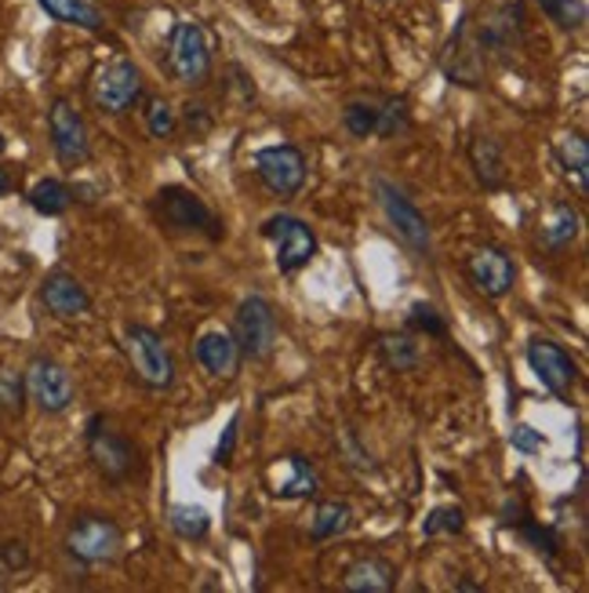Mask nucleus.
I'll list each match as a JSON object with an SVG mask.
<instances>
[{
    "label": "nucleus",
    "mask_w": 589,
    "mask_h": 593,
    "mask_svg": "<svg viewBox=\"0 0 589 593\" xmlns=\"http://www.w3.org/2000/svg\"><path fill=\"white\" fill-rule=\"evenodd\" d=\"M379 358L390 372H415L419 367V342L408 336V331H390V336L379 339Z\"/></svg>",
    "instance_id": "25"
},
{
    "label": "nucleus",
    "mask_w": 589,
    "mask_h": 593,
    "mask_svg": "<svg viewBox=\"0 0 589 593\" xmlns=\"http://www.w3.org/2000/svg\"><path fill=\"white\" fill-rule=\"evenodd\" d=\"M237 430H241V411H233L230 422H226V430H222L219 444H215V462H219V466H230V462H233V448H237Z\"/></svg>",
    "instance_id": "37"
},
{
    "label": "nucleus",
    "mask_w": 589,
    "mask_h": 593,
    "mask_svg": "<svg viewBox=\"0 0 589 593\" xmlns=\"http://www.w3.org/2000/svg\"><path fill=\"white\" fill-rule=\"evenodd\" d=\"M41 303L48 306V314L58 320H74V317H85L91 310L88 288L74 274H63V270L41 284Z\"/></svg>",
    "instance_id": "15"
},
{
    "label": "nucleus",
    "mask_w": 589,
    "mask_h": 593,
    "mask_svg": "<svg viewBox=\"0 0 589 593\" xmlns=\"http://www.w3.org/2000/svg\"><path fill=\"white\" fill-rule=\"evenodd\" d=\"M263 237H266V241H274V248H277L274 263H277L280 274H299L302 266L313 263L316 237H313V230L305 227L302 219H294V216L266 219L263 222Z\"/></svg>",
    "instance_id": "10"
},
{
    "label": "nucleus",
    "mask_w": 589,
    "mask_h": 593,
    "mask_svg": "<svg viewBox=\"0 0 589 593\" xmlns=\"http://www.w3.org/2000/svg\"><path fill=\"white\" fill-rule=\"evenodd\" d=\"M124 550V531L105 514H80L66 528V553L80 564H105L116 561Z\"/></svg>",
    "instance_id": "3"
},
{
    "label": "nucleus",
    "mask_w": 589,
    "mask_h": 593,
    "mask_svg": "<svg viewBox=\"0 0 589 593\" xmlns=\"http://www.w3.org/2000/svg\"><path fill=\"white\" fill-rule=\"evenodd\" d=\"M211 128H215V117H211V110L204 102H186V132H190L193 139L208 135Z\"/></svg>",
    "instance_id": "36"
},
{
    "label": "nucleus",
    "mask_w": 589,
    "mask_h": 593,
    "mask_svg": "<svg viewBox=\"0 0 589 593\" xmlns=\"http://www.w3.org/2000/svg\"><path fill=\"white\" fill-rule=\"evenodd\" d=\"M397 586V564L379 553H368L353 561L343 575V590L349 593H390Z\"/></svg>",
    "instance_id": "17"
},
{
    "label": "nucleus",
    "mask_w": 589,
    "mask_h": 593,
    "mask_svg": "<svg viewBox=\"0 0 589 593\" xmlns=\"http://www.w3.org/2000/svg\"><path fill=\"white\" fill-rule=\"evenodd\" d=\"M379 4H390V0H379Z\"/></svg>",
    "instance_id": "42"
},
{
    "label": "nucleus",
    "mask_w": 589,
    "mask_h": 593,
    "mask_svg": "<svg viewBox=\"0 0 589 593\" xmlns=\"http://www.w3.org/2000/svg\"><path fill=\"white\" fill-rule=\"evenodd\" d=\"M466 277L485 299H505L516 284V266L505 248L485 244L466 259Z\"/></svg>",
    "instance_id": "13"
},
{
    "label": "nucleus",
    "mask_w": 589,
    "mask_h": 593,
    "mask_svg": "<svg viewBox=\"0 0 589 593\" xmlns=\"http://www.w3.org/2000/svg\"><path fill=\"white\" fill-rule=\"evenodd\" d=\"M146 91V80H143V69L127 58H116V63L102 66L96 74V85H91V99L105 113V117H124L132 106L143 99Z\"/></svg>",
    "instance_id": "8"
},
{
    "label": "nucleus",
    "mask_w": 589,
    "mask_h": 593,
    "mask_svg": "<svg viewBox=\"0 0 589 593\" xmlns=\"http://www.w3.org/2000/svg\"><path fill=\"white\" fill-rule=\"evenodd\" d=\"M353 525V509L349 503L343 499H327L313 509V517H310V539L313 542H327V539H338L343 531H349Z\"/></svg>",
    "instance_id": "23"
},
{
    "label": "nucleus",
    "mask_w": 589,
    "mask_h": 593,
    "mask_svg": "<svg viewBox=\"0 0 589 593\" xmlns=\"http://www.w3.org/2000/svg\"><path fill=\"white\" fill-rule=\"evenodd\" d=\"M466 157H469V168H474V175H477V183L485 189H502L505 186V157H502V146L491 135H474V139H469Z\"/></svg>",
    "instance_id": "19"
},
{
    "label": "nucleus",
    "mask_w": 589,
    "mask_h": 593,
    "mask_svg": "<svg viewBox=\"0 0 589 593\" xmlns=\"http://www.w3.org/2000/svg\"><path fill=\"white\" fill-rule=\"evenodd\" d=\"M8 150V142H4V135H0V153H4Z\"/></svg>",
    "instance_id": "41"
},
{
    "label": "nucleus",
    "mask_w": 589,
    "mask_h": 593,
    "mask_svg": "<svg viewBox=\"0 0 589 593\" xmlns=\"http://www.w3.org/2000/svg\"><path fill=\"white\" fill-rule=\"evenodd\" d=\"M455 590H466V593H474V590H480L477 583H469V579H463V583H458Z\"/></svg>",
    "instance_id": "40"
},
{
    "label": "nucleus",
    "mask_w": 589,
    "mask_h": 593,
    "mask_svg": "<svg viewBox=\"0 0 589 593\" xmlns=\"http://www.w3.org/2000/svg\"><path fill=\"white\" fill-rule=\"evenodd\" d=\"M30 200V208L37 211V216H63V211L74 205V189H69L66 183H58V179H41V183H33V189L26 194Z\"/></svg>",
    "instance_id": "27"
},
{
    "label": "nucleus",
    "mask_w": 589,
    "mask_h": 593,
    "mask_svg": "<svg viewBox=\"0 0 589 593\" xmlns=\"http://www.w3.org/2000/svg\"><path fill=\"white\" fill-rule=\"evenodd\" d=\"M143 117H146V132L153 139H171L175 132H179V117H175L171 102L160 99V95H149Z\"/></svg>",
    "instance_id": "31"
},
{
    "label": "nucleus",
    "mask_w": 589,
    "mask_h": 593,
    "mask_svg": "<svg viewBox=\"0 0 589 593\" xmlns=\"http://www.w3.org/2000/svg\"><path fill=\"white\" fill-rule=\"evenodd\" d=\"M542 8V15L549 22H557L560 30H582L589 11H586V0H535Z\"/></svg>",
    "instance_id": "30"
},
{
    "label": "nucleus",
    "mask_w": 589,
    "mask_h": 593,
    "mask_svg": "<svg viewBox=\"0 0 589 593\" xmlns=\"http://www.w3.org/2000/svg\"><path fill=\"white\" fill-rule=\"evenodd\" d=\"M527 364L538 375V383L549 389L553 397H568L575 378H579V364L571 361V353L557 347L553 339H532L527 342Z\"/></svg>",
    "instance_id": "14"
},
{
    "label": "nucleus",
    "mask_w": 589,
    "mask_h": 593,
    "mask_svg": "<svg viewBox=\"0 0 589 593\" xmlns=\"http://www.w3.org/2000/svg\"><path fill=\"white\" fill-rule=\"evenodd\" d=\"M375 194H379V205L386 211V219H390L393 230L404 237V244L411 248V252H415V255H430L433 237H430L426 216H422V211L411 205V200L400 194L393 183H386V179L375 183Z\"/></svg>",
    "instance_id": "12"
},
{
    "label": "nucleus",
    "mask_w": 589,
    "mask_h": 593,
    "mask_svg": "<svg viewBox=\"0 0 589 593\" xmlns=\"http://www.w3.org/2000/svg\"><path fill=\"white\" fill-rule=\"evenodd\" d=\"M193 358L208 375H215V378L237 375V367H241V350H237L233 331H204L193 347Z\"/></svg>",
    "instance_id": "16"
},
{
    "label": "nucleus",
    "mask_w": 589,
    "mask_h": 593,
    "mask_svg": "<svg viewBox=\"0 0 589 593\" xmlns=\"http://www.w3.org/2000/svg\"><path fill=\"white\" fill-rule=\"evenodd\" d=\"M521 531H524V539L527 542H535V550L538 553H546V557H557L560 553V539L557 536H553V531L549 528H538L535 525V520H521Z\"/></svg>",
    "instance_id": "34"
},
{
    "label": "nucleus",
    "mask_w": 589,
    "mask_h": 593,
    "mask_svg": "<svg viewBox=\"0 0 589 593\" xmlns=\"http://www.w3.org/2000/svg\"><path fill=\"white\" fill-rule=\"evenodd\" d=\"M26 375L19 372V367L11 364H0V411L11 415V419H19L22 411H26Z\"/></svg>",
    "instance_id": "29"
},
{
    "label": "nucleus",
    "mask_w": 589,
    "mask_h": 593,
    "mask_svg": "<svg viewBox=\"0 0 589 593\" xmlns=\"http://www.w3.org/2000/svg\"><path fill=\"white\" fill-rule=\"evenodd\" d=\"M102 426H105V415H91V419H88V430H85V437H88V459H91V466L99 470L102 481L124 484L135 473L138 452H135V444L127 441V437L102 430Z\"/></svg>",
    "instance_id": "6"
},
{
    "label": "nucleus",
    "mask_w": 589,
    "mask_h": 593,
    "mask_svg": "<svg viewBox=\"0 0 589 593\" xmlns=\"http://www.w3.org/2000/svg\"><path fill=\"white\" fill-rule=\"evenodd\" d=\"M0 561H4L11 572H19V568H26L30 564V550H26V542H19V539H8L4 547H0Z\"/></svg>",
    "instance_id": "38"
},
{
    "label": "nucleus",
    "mask_w": 589,
    "mask_h": 593,
    "mask_svg": "<svg viewBox=\"0 0 589 593\" xmlns=\"http://www.w3.org/2000/svg\"><path fill=\"white\" fill-rule=\"evenodd\" d=\"M48 132H52L55 157L63 161L66 168H77V164H85L91 157L88 124L66 95H58V99L48 106Z\"/></svg>",
    "instance_id": "11"
},
{
    "label": "nucleus",
    "mask_w": 589,
    "mask_h": 593,
    "mask_svg": "<svg viewBox=\"0 0 589 593\" xmlns=\"http://www.w3.org/2000/svg\"><path fill=\"white\" fill-rule=\"evenodd\" d=\"M22 375H26V397L44 415H63L69 405H74V397H77L74 375L66 372V364L48 358V353H37Z\"/></svg>",
    "instance_id": "7"
},
{
    "label": "nucleus",
    "mask_w": 589,
    "mask_h": 593,
    "mask_svg": "<svg viewBox=\"0 0 589 593\" xmlns=\"http://www.w3.org/2000/svg\"><path fill=\"white\" fill-rule=\"evenodd\" d=\"M255 175L269 194L280 200L299 197V189L305 186V153L291 142H280V146H266L255 153Z\"/></svg>",
    "instance_id": "9"
},
{
    "label": "nucleus",
    "mask_w": 589,
    "mask_h": 593,
    "mask_svg": "<svg viewBox=\"0 0 589 593\" xmlns=\"http://www.w3.org/2000/svg\"><path fill=\"white\" fill-rule=\"evenodd\" d=\"M124 358L132 375L146 389H171L175 383V361L171 350L164 347L160 331H153L146 325H127L124 328Z\"/></svg>",
    "instance_id": "2"
},
{
    "label": "nucleus",
    "mask_w": 589,
    "mask_h": 593,
    "mask_svg": "<svg viewBox=\"0 0 589 593\" xmlns=\"http://www.w3.org/2000/svg\"><path fill=\"white\" fill-rule=\"evenodd\" d=\"M8 189H11V175H8L4 168H0V197H4Z\"/></svg>",
    "instance_id": "39"
},
{
    "label": "nucleus",
    "mask_w": 589,
    "mask_h": 593,
    "mask_svg": "<svg viewBox=\"0 0 589 593\" xmlns=\"http://www.w3.org/2000/svg\"><path fill=\"white\" fill-rule=\"evenodd\" d=\"M168 74L175 85L200 88L211 80V44L200 22H179L168 41Z\"/></svg>",
    "instance_id": "4"
},
{
    "label": "nucleus",
    "mask_w": 589,
    "mask_h": 593,
    "mask_svg": "<svg viewBox=\"0 0 589 593\" xmlns=\"http://www.w3.org/2000/svg\"><path fill=\"white\" fill-rule=\"evenodd\" d=\"M168 525L171 531L179 539L186 542H200V539H208V531H211V514L204 506H193V503H175L168 509Z\"/></svg>",
    "instance_id": "26"
},
{
    "label": "nucleus",
    "mask_w": 589,
    "mask_h": 593,
    "mask_svg": "<svg viewBox=\"0 0 589 593\" xmlns=\"http://www.w3.org/2000/svg\"><path fill=\"white\" fill-rule=\"evenodd\" d=\"M510 444L516 448V452H524V455H535L546 448V437H542L535 426H527V422H516L513 430H510Z\"/></svg>",
    "instance_id": "35"
},
{
    "label": "nucleus",
    "mask_w": 589,
    "mask_h": 593,
    "mask_svg": "<svg viewBox=\"0 0 589 593\" xmlns=\"http://www.w3.org/2000/svg\"><path fill=\"white\" fill-rule=\"evenodd\" d=\"M37 4L48 11L55 22H66V26L99 33L102 30V11L91 4V0H37Z\"/></svg>",
    "instance_id": "21"
},
{
    "label": "nucleus",
    "mask_w": 589,
    "mask_h": 593,
    "mask_svg": "<svg viewBox=\"0 0 589 593\" xmlns=\"http://www.w3.org/2000/svg\"><path fill=\"white\" fill-rule=\"evenodd\" d=\"M285 466L291 470V477H288L285 484H277V488H274L277 499H288V503H294V499H313L316 488H321V477H316L313 462L305 459V455L294 452V455H288V459H285Z\"/></svg>",
    "instance_id": "22"
},
{
    "label": "nucleus",
    "mask_w": 589,
    "mask_h": 593,
    "mask_svg": "<svg viewBox=\"0 0 589 593\" xmlns=\"http://www.w3.org/2000/svg\"><path fill=\"white\" fill-rule=\"evenodd\" d=\"M411 128V106L404 95H382L379 99V124H375V139L390 142L400 139Z\"/></svg>",
    "instance_id": "28"
},
{
    "label": "nucleus",
    "mask_w": 589,
    "mask_h": 593,
    "mask_svg": "<svg viewBox=\"0 0 589 593\" xmlns=\"http://www.w3.org/2000/svg\"><path fill=\"white\" fill-rule=\"evenodd\" d=\"M553 153H557V164L568 175H575V183L586 194L589 189V142L582 132H564L557 142H553Z\"/></svg>",
    "instance_id": "20"
},
{
    "label": "nucleus",
    "mask_w": 589,
    "mask_h": 593,
    "mask_svg": "<svg viewBox=\"0 0 589 593\" xmlns=\"http://www.w3.org/2000/svg\"><path fill=\"white\" fill-rule=\"evenodd\" d=\"M149 211L168 233H200L208 237V241H222V219L193 194V189H186L179 183L160 186Z\"/></svg>",
    "instance_id": "1"
},
{
    "label": "nucleus",
    "mask_w": 589,
    "mask_h": 593,
    "mask_svg": "<svg viewBox=\"0 0 589 593\" xmlns=\"http://www.w3.org/2000/svg\"><path fill=\"white\" fill-rule=\"evenodd\" d=\"M379 99L382 95H357L343 106V124L353 139H375V124H379Z\"/></svg>",
    "instance_id": "24"
},
{
    "label": "nucleus",
    "mask_w": 589,
    "mask_h": 593,
    "mask_svg": "<svg viewBox=\"0 0 589 593\" xmlns=\"http://www.w3.org/2000/svg\"><path fill=\"white\" fill-rule=\"evenodd\" d=\"M579 230H582L579 211H575L571 205H564V200H557V205H549V211L538 222V244L546 248L549 255H560L564 248L575 244Z\"/></svg>",
    "instance_id": "18"
},
{
    "label": "nucleus",
    "mask_w": 589,
    "mask_h": 593,
    "mask_svg": "<svg viewBox=\"0 0 589 593\" xmlns=\"http://www.w3.org/2000/svg\"><path fill=\"white\" fill-rule=\"evenodd\" d=\"M233 339H237L241 358L247 361H266L277 347V314L269 299L263 295H247L237 306V317H233Z\"/></svg>",
    "instance_id": "5"
},
{
    "label": "nucleus",
    "mask_w": 589,
    "mask_h": 593,
    "mask_svg": "<svg viewBox=\"0 0 589 593\" xmlns=\"http://www.w3.org/2000/svg\"><path fill=\"white\" fill-rule=\"evenodd\" d=\"M408 331H415V336L441 339V336H447V325H444V317L433 310L430 303H415V306H411V314H408Z\"/></svg>",
    "instance_id": "33"
},
{
    "label": "nucleus",
    "mask_w": 589,
    "mask_h": 593,
    "mask_svg": "<svg viewBox=\"0 0 589 593\" xmlns=\"http://www.w3.org/2000/svg\"><path fill=\"white\" fill-rule=\"evenodd\" d=\"M466 528L463 506H433L430 517L422 520V536H458Z\"/></svg>",
    "instance_id": "32"
}]
</instances>
